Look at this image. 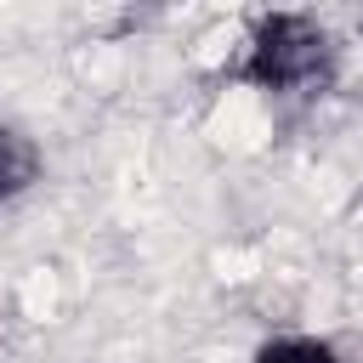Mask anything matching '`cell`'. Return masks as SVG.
Listing matches in <instances>:
<instances>
[{"label":"cell","instance_id":"cell-3","mask_svg":"<svg viewBox=\"0 0 363 363\" xmlns=\"http://www.w3.org/2000/svg\"><path fill=\"white\" fill-rule=\"evenodd\" d=\"M244 363H346V352L329 340V335H312V329H284V335H267Z\"/></svg>","mask_w":363,"mask_h":363},{"label":"cell","instance_id":"cell-1","mask_svg":"<svg viewBox=\"0 0 363 363\" xmlns=\"http://www.w3.org/2000/svg\"><path fill=\"white\" fill-rule=\"evenodd\" d=\"M340 74V40L312 11H261L250 17V34L238 57L227 62V79L267 91V96H318Z\"/></svg>","mask_w":363,"mask_h":363},{"label":"cell","instance_id":"cell-2","mask_svg":"<svg viewBox=\"0 0 363 363\" xmlns=\"http://www.w3.org/2000/svg\"><path fill=\"white\" fill-rule=\"evenodd\" d=\"M40 182H45V153H40V142H34L23 125L0 119V204L28 199Z\"/></svg>","mask_w":363,"mask_h":363}]
</instances>
